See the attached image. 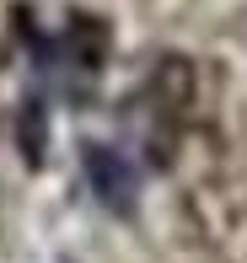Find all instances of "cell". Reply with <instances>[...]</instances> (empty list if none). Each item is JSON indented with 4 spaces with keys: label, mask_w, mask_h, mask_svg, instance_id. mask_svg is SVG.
<instances>
[{
    "label": "cell",
    "mask_w": 247,
    "mask_h": 263,
    "mask_svg": "<svg viewBox=\"0 0 247 263\" xmlns=\"http://www.w3.org/2000/svg\"><path fill=\"white\" fill-rule=\"evenodd\" d=\"M81 172H86V188H91V199H97L102 210L135 215V199H140V166L129 161L119 145H102V140L81 145Z\"/></svg>",
    "instance_id": "obj_1"
}]
</instances>
